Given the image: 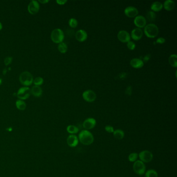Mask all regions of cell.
<instances>
[{
	"instance_id": "277c9868",
	"label": "cell",
	"mask_w": 177,
	"mask_h": 177,
	"mask_svg": "<svg viewBox=\"0 0 177 177\" xmlns=\"http://www.w3.org/2000/svg\"><path fill=\"white\" fill-rule=\"evenodd\" d=\"M64 33L62 30L56 28L53 30L51 34V40L53 42L57 44L62 43L64 40Z\"/></svg>"
},
{
	"instance_id": "1f68e13d",
	"label": "cell",
	"mask_w": 177,
	"mask_h": 177,
	"mask_svg": "<svg viewBox=\"0 0 177 177\" xmlns=\"http://www.w3.org/2000/svg\"><path fill=\"white\" fill-rule=\"evenodd\" d=\"M12 60H13V58H12V57H6V58H5V59H4V64H5V65L6 66H8L9 64L11 63Z\"/></svg>"
},
{
	"instance_id": "2e32d148",
	"label": "cell",
	"mask_w": 177,
	"mask_h": 177,
	"mask_svg": "<svg viewBox=\"0 0 177 177\" xmlns=\"http://www.w3.org/2000/svg\"><path fill=\"white\" fill-rule=\"evenodd\" d=\"M87 33L84 30H79L75 33V38L80 42H83L87 39Z\"/></svg>"
},
{
	"instance_id": "7c38bea8",
	"label": "cell",
	"mask_w": 177,
	"mask_h": 177,
	"mask_svg": "<svg viewBox=\"0 0 177 177\" xmlns=\"http://www.w3.org/2000/svg\"><path fill=\"white\" fill-rule=\"evenodd\" d=\"M134 25L138 27V28H142L146 27V18L143 17V16L139 15L134 18Z\"/></svg>"
},
{
	"instance_id": "74e56055",
	"label": "cell",
	"mask_w": 177,
	"mask_h": 177,
	"mask_svg": "<svg viewBox=\"0 0 177 177\" xmlns=\"http://www.w3.org/2000/svg\"><path fill=\"white\" fill-rule=\"evenodd\" d=\"M38 2L40 3L41 4H45L48 3L49 2V0H42V1L39 0V1H38Z\"/></svg>"
},
{
	"instance_id": "836d02e7",
	"label": "cell",
	"mask_w": 177,
	"mask_h": 177,
	"mask_svg": "<svg viewBox=\"0 0 177 177\" xmlns=\"http://www.w3.org/2000/svg\"><path fill=\"white\" fill-rule=\"evenodd\" d=\"M165 39H164V37H161L158 38V39H157L156 41V43H158V44H163V43H165Z\"/></svg>"
},
{
	"instance_id": "603a6c76",
	"label": "cell",
	"mask_w": 177,
	"mask_h": 177,
	"mask_svg": "<svg viewBox=\"0 0 177 177\" xmlns=\"http://www.w3.org/2000/svg\"><path fill=\"white\" fill-rule=\"evenodd\" d=\"M168 61L171 66L174 68L177 67V55H171L168 59Z\"/></svg>"
},
{
	"instance_id": "3957f363",
	"label": "cell",
	"mask_w": 177,
	"mask_h": 177,
	"mask_svg": "<svg viewBox=\"0 0 177 177\" xmlns=\"http://www.w3.org/2000/svg\"><path fill=\"white\" fill-rule=\"evenodd\" d=\"M19 81L22 85L28 87L33 83V77L31 73L28 71L22 72L19 76Z\"/></svg>"
},
{
	"instance_id": "9a60e30c",
	"label": "cell",
	"mask_w": 177,
	"mask_h": 177,
	"mask_svg": "<svg viewBox=\"0 0 177 177\" xmlns=\"http://www.w3.org/2000/svg\"><path fill=\"white\" fill-rule=\"evenodd\" d=\"M143 34L142 29L140 28H135L131 32V37L134 41H139L141 39Z\"/></svg>"
},
{
	"instance_id": "9c48e42d",
	"label": "cell",
	"mask_w": 177,
	"mask_h": 177,
	"mask_svg": "<svg viewBox=\"0 0 177 177\" xmlns=\"http://www.w3.org/2000/svg\"><path fill=\"white\" fill-rule=\"evenodd\" d=\"M83 98L86 101L92 102L96 99V94L92 90H87L83 93Z\"/></svg>"
},
{
	"instance_id": "4316f807",
	"label": "cell",
	"mask_w": 177,
	"mask_h": 177,
	"mask_svg": "<svg viewBox=\"0 0 177 177\" xmlns=\"http://www.w3.org/2000/svg\"><path fill=\"white\" fill-rule=\"evenodd\" d=\"M146 20H148L149 22H153L154 20L155 19V13L154 12H152V11H150V12L148 13V14H146Z\"/></svg>"
},
{
	"instance_id": "8d00e7d4",
	"label": "cell",
	"mask_w": 177,
	"mask_h": 177,
	"mask_svg": "<svg viewBox=\"0 0 177 177\" xmlns=\"http://www.w3.org/2000/svg\"><path fill=\"white\" fill-rule=\"evenodd\" d=\"M150 59V55H147L146 56H145L144 57V58H143V62L144 61L145 62H146V61H148V60H149V59Z\"/></svg>"
},
{
	"instance_id": "44dd1931",
	"label": "cell",
	"mask_w": 177,
	"mask_h": 177,
	"mask_svg": "<svg viewBox=\"0 0 177 177\" xmlns=\"http://www.w3.org/2000/svg\"><path fill=\"white\" fill-rule=\"evenodd\" d=\"M113 136L117 140H122L124 138L125 133L122 129H116L113 132Z\"/></svg>"
},
{
	"instance_id": "8fae6325",
	"label": "cell",
	"mask_w": 177,
	"mask_h": 177,
	"mask_svg": "<svg viewBox=\"0 0 177 177\" xmlns=\"http://www.w3.org/2000/svg\"><path fill=\"white\" fill-rule=\"evenodd\" d=\"M96 125V121L93 118H88L86 119L83 123V127L85 129V130H90L95 128Z\"/></svg>"
},
{
	"instance_id": "7402d4cb",
	"label": "cell",
	"mask_w": 177,
	"mask_h": 177,
	"mask_svg": "<svg viewBox=\"0 0 177 177\" xmlns=\"http://www.w3.org/2000/svg\"><path fill=\"white\" fill-rule=\"evenodd\" d=\"M16 107L18 110L23 111L26 109L27 105L25 102L22 100H18L16 101Z\"/></svg>"
},
{
	"instance_id": "ba28073f",
	"label": "cell",
	"mask_w": 177,
	"mask_h": 177,
	"mask_svg": "<svg viewBox=\"0 0 177 177\" xmlns=\"http://www.w3.org/2000/svg\"><path fill=\"white\" fill-rule=\"evenodd\" d=\"M40 8V6L38 1H32L28 6V10L31 15H35L39 12Z\"/></svg>"
},
{
	"instance_id": "d590c367",
	"label": "cell",
	"mask_w": 177,
	"mask_h": 177,
	"mask_svg": "<svg viewBox=\"0 0 177 177\" xmlns=\"http://www.w3.org/2000/svg\"><path fill=\"white\" fill-rule=\"evenodd\" d=\"M67 2V1L66 0H57L56 1V3L58 5H63L66 3Z\"/></svg>"
},
{
	"instance_id": "ffe728a7",
	"label": "cell",
	"mask_w": 177,
	"mask_h": 177,
	"mask_svg": "<svg viewBox=\"0 0 177 177\" xmlns=\"http://www.w3.org/2000/svg\"><path fill=\"white\" fill-rule=\"evenodd\" d=\"M163 8V4L160 2H155L152 3L151 6V9L152 12H160Z\"/></svg>"
},
{
	"instance_id": "52a82bcc",
	"label": "cell",
	"mask_w": 177,
	"mask_h": 177,
	"mask_svg": "<svg viewBox=\"0 0 177 177\" xmlns=\"http://www.w3.org/2000/svg\"><path fill=\"white\" fill-rule=\"evenodd\" d=\"M30 89L28 87L23 86L20 88L18 90L17 96L20 100H24L27 99L30 96Z\"/></svg>"
},
{
	"instance_id": "ab89813d",
	"label": "cell",
	"mask_w": 177,
	"mask_h": 177,
	"mask_svg": "<svg viewBox=\"0 0 177 177\" xmlns=\"http://www.w3.org/2000/svg\"><path fill=\"white\" fill-rule=\"evenodd\" d=\"M2 28H3V25H2V23L0 22V31L2 29Z\"/></svg>"
},
{
	"instance_id": "83f0119b",
	"label": "cell",
	"mask_w": 177,
	"mask_h": 177,
	"mask_svg": "<svg viewBox=\"0 0 177 177\" xmlns=\"http://www.w3.org/2000/svg\"><path fill=\"white\" fill-rule=\"evenodd\" d=\"M138 158V154L137 153H131L128 155L129 161L131 162H134L136 161Z\"/></svg>"
},
{
	"instance_id": "4fadbf2b",
	"label": "cell",
	"mask_w": 177,
	"mask_h": 177,
	"mask_svg": "<svg viewBox=\"0 0 177 177\" xmlns=\"http://www.w3.org/2000/svg\"><path fill=\"white\" fill-rule=\"evenodd\" d=\"M124 13L128 17H136L138 14V10L134 6H128L125 9Z\"/></svg>"
},
{
	"instance_id": "5b68a950",
	"label": "cell",
	"mask_w": 177,
	"mask_h": 177,
	"mask_svg": "<svg viewBox=\"0 0 177 177\" xmlns=\"http://www.w3.org/2000/svg\"><path fill=\"white\" fill-rule=\"evenodd\" d=\"M146 167L144 163L140 160H137L133 164V170L137 175L142 176L146 173Z\"/></svg>"
},
{
	"instance_id": "ac0fdd59",
	"label": "cell",
	"mask_w": 177,
	"mask_h": 177,
	"mask_svg": "<svg viewBox=\"0 0 177 177\" xmlns=\"http://www.w3.org/2000/svg\"><path fill=\"white\" fill-rule=\"evenodd\" d=\"M30 92L32 93V95L34 96V97H40L42 94L43 90L40 86L34 85L33 86L30 90Z\"/></svg>"
},
{
	"instance_id": "cb8c5ba5",
	"label": "cell",
	"mask_w": 177,
	"mask_h": 177,
	"mask_svg": "<svg viewBox=\"0 0 177 177\" xmlns=\"http://www.w3.org/2000/svg\"><path fill=\"white\" fill-rule=\"evenodd\" d=\"M66 131H67V132L71 134H76L78 132L79 129L75 126L70 125L66 127Z\"/></svg>"
},
{
	"instance_id": "7a4b0ae2",
	"label": "cell",
	"mask_w": 177,
	"mask_h": 177,
	"mask_svg": "<svg viewBox=\"0 0 177 177\" xmlns=\"http://www.w3.org/2000/svg\"><path fill=\"white\" fill-rule=\"evenodd\" d=\"M144 32L145 35L149 38H154L158 36L159 30L157 25L154 23H150L144 27Z\"/></svg>"
},
{
	"instance_id": "d6986e66",
	"label": "cell",
	"mask_w": 177,
	"mask_h": 177,
	"mask_svg": "<svg viewBox=\"0 0 177 177\" xmlns=\"http://www.w3.org/2000/svg\"><path fill=\"white\" fill-rule=\"evenodd\" d=\"M175 7V3L172 0H166L163 4V7L166 10L170 11L174 9Z\"/></svg>"
},
{
	"instance_id": "484cf974",
	"label": "cell",
	"mask_w": 177,
	"mask_h": 177,
	"mask_svg": "<svg viewBox=\"0 0 177 177\" xmlns=\"http://www.w3.org/2000/svg\"><path fill=\"white\" fill-rule=\"evenodd\" d=\"M157 171L154 170H149L145 173V177H158Z\"/></svg>"
},
{
	"instance_id": "e0dca14e",
	"label": "cell",
	"mask_w": 177,
	"mask_h": 177,
	"mask_svg": "<svg viewBox=\"0 0 177 177\" xmlns=\"http://www.w3.org/2000/svg\"><path fill=\"white\" fill-rule=\"evenodd\" d=\"M130 64L134 68H141L144 66V62L140 59L133 58L130 61Z\"/></svg>"
},
{
	"instance_id": "8992f818",
	"label": "cell",
	"mask_w": 177,
	"mask_h": 177,
	"mask_svg": "<svg viewBox=\"0 0 177 177\" xmlns=\"http://www.w3.org/2000/svg\"><path fill=\"white\" fill-rule=\"evenodd\" d=\"M138 157L141 162L144 163H148L151 162L153 159V154L150 151L144 150L140 152L138 154Z\"/></svg>"
},
{
	"instance_id": "f1b7e54d",
	"label": "cell",
	"mask_w": 177,
	"mask_h": 177,
	"mask_svg": "<svg viewBox=\"0 0 177 177\" xmlns=\"http://www.w3.org/2000/svg\"><path fill=\"white\" fill-rule=\"evenodd\" d=\"M33 83L35 85V86H40V85H42L44 83V80L41 77H37V78H34V80H33Z\"/></svg>"
},
{
	"instance_id": "6da1fadb",
	"label": "cell",
	"mask_w": 177,
	"mask_h": 177,
	"mask_svg": "<svg viewBox=\"0 0 177 177\" xmlns=\"http://www.w3.org/2000/svg\"><path fill=\"white\" fill-rule=\"evenodd\" d=\"M78 140L82 144L85 146L92 144L94 141V137L90 131L83 130L78 134Z\"/></svg>"
},
{
	"instance_id": "d6a6232c",
	"label": "cell",
	"mask_w": 177,
	"mask_h": 177,
	"mask_svg": "<svg viewBox=\"0 0 177 177\" xmlns=\"http://www.w3.org/2000/svg\"><path fill=\"white\" fill-rule=\"evenodd\" d=\"M105 131L108 133H113L114 132V128L111 125H107L105 127Z\"/></svg>"
},
{
	"instance_id": "e575fe53",
	"label": "cell",
	"mask_w": 177,
	"mask_h": 177,
	"mask_svg": "<svg viewBox=\"0 0 177 177\" xmlns=\"http://www.w3.org/2000/svg\"><path fill=\"white\" fill-rule=\"evenodd\" d=\"M132 93V87L128 86L127 87L126 90V93L128 95L130 96Z\"/></svg>"
},
{
	"instance_id": "5bb4252c",
	"label": "cell",
	"mask_w": 177,
	"mask_h": 177,
	"mask_svg": "<svg viewBox=\"0 0 177 177\" xmlns=\"http://www.w3.org/2000/svg\"><path fill=\"white\" fill-rule=\"evenodd\" d=\"M78 141L79 140L78 137L75 134H70L66 139L67 144L71 148H74L77 146L78 144Z\"/></svg>"
},
{
	"instance_id": "4dcf8cb0",
	"label": "cell",
	"mask_w": 177,
	"mask_h": 177,
	"mask_svg": "<svg viewBox=\"0 0 177 177\" xmlns=\"http://www.w3.org/2000/svg\"><path fill=\"white\" fill-rule=\"evenodd\" d=\"M127 46L128 48L129 49L133 51L136 48V44L134 42L130 41L128 43H127Z\"/></svg>"
},
{
	"instance_id": "d4e9b609",
	"label": "cell",
	"mask_w": 177,
	"mask_h": 177,
	"mask_svg": "<svg viewBox=\"0 0 177 177\" xmlns=\"http://www.w3.org/2000/svg\"><path fill=\"white\" fill-rule=\"evenodd\" d=\"M58 49L61 53L64 54V53H66L68 51V46L66 43L62 42V43L59 44L58 46Z\"/></svg>"
},
{
	"instance_id": "f546056e",
	"label": "cell",
	"mask_w": 177,
	"mask_h": 177,
	"mask_svg": "<svg viewBox=\"0 0 177 177\" xmlns=\"http://www.w3.org/2000/svg\"><path fill=\"white\" fill-rule=\"evenodd\" d=\"M69 25L70 27L72 28H75L78 25V20L75 18H71L69 21Z\"/></svg>"
},
{
	"instance_id": "60d3db41",
	"label": "cell",
	"mask_w": 177,
	"mask_h": 177,
	"mask_svg": "<svg viewBox=\"0 0 177 177\" xmlns=\"http://www.w3.org/2000/svg\"><path fill=\"white\" fill-rule=\"evenodd\" d=\"M2 79H1V78H0V85H1V84H2Z\"/></svg>"
},
{
	"instance_id": "30bf717a",
	"label": "cell",
	"mask_w": 177,
	"mask_h": 177,
	"mask_svg": "<svg viewBox=\"0 0 177 177\" xmlns=\"http://www.w3.org/2000/svg\"><path fill=\"white\" fill-rule=\"evenodd\" d=\"M117 38L122 43H128L131 41V35L127 31L121 30L117 34Z\"/></svg>"
},
{
	"instance_id": "f35d334b",
	"label": "cell",
	"mask_w": 177,
	"mask_h": 177,
	"mask_svg": "<svg viewBox=\"0 0 177 177\" xmlns=\"http://www.w3.org/2000/svg\"><path fill=\"white\" fill-rule=\"evenodd\" d=\"M7 71V70L6 69H3V75H5V74H6Z\"/></svg>"
}]
</instances>
